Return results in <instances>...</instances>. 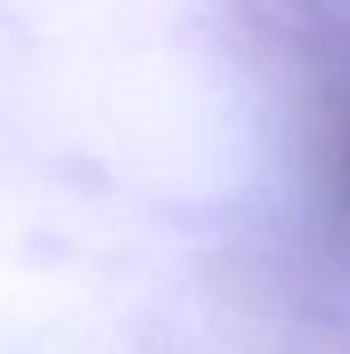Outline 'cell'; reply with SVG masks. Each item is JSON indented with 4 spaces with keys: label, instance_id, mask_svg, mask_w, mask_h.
I'll list each match as a JSON object with an SVG mask.
<instances>
[{
    "label": "cell",
    "instance_id": "6da1fadb",
    "mask_svg": "<svg viewBox=\"0 0 350 354\" xmlns=\"http://www.w3.org/2000/svg\"><path fill=\"white\" fill-rule=\"evenodd\" d=\"M337 180H342L346 198H350V113L337 126Z\"/></svg>",
    "mask_w": 350,
    "mask_h": 354
}]
</instances>
